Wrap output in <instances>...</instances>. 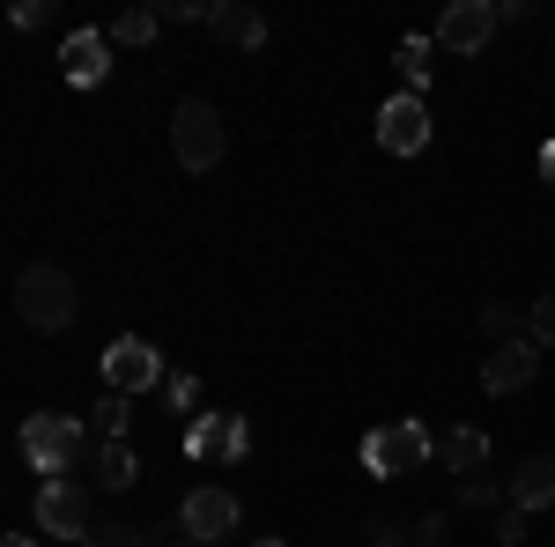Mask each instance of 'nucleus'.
Returning a JSON list of instances; mask_svg holds the SVG:
<instances>
[{"instance_id":"nucleus-7","label":"nucleus","mask_w":555,"mask_h":547,"mask_svg":"<svg viewBox=\"0 0 555 547\" xmlns=\"http://www.w3.org/2000/svg\"><path fill=\"white\" fill-rule=\"evenodd\" d=\"M378 148H385V156H423V148H429V104H423V96L400 89V96L378 112Z\"/></svg>"},{"instance_id":"nucleus-30","label":"nucleus","mask_w":555,"mask_h":547,"mask_svg":"<svg viewBox=\"0 0 555 547\" xmlns=\"http://www.w3.org/2000/svg\"><path fill=\"white\" fill-rule=\"evenodd\" d=\"M253 547H289V541H253Z\"/></svg>"},{"instance_id":"nucleus-10","label":"nucleus","mask_w":555,"mask_h":547,"mask_svg":"<svg viewBox=\"0 0 555 547\" xmlns=\"http://www.w3.org/2000/svg\"><path fill=\"white\" fill-rule=\"evenodd\" d=\"M496 23H504V15H496L489 0H452L444 23H437V52H481V44L496 38Z\"/></svg>"},{"instance_id":"nucleus-5","label":"nucleus","mask_w":555,"mask_h":547,"mask_svg":"<svg viewBox=\"0 0 555 547\" xmlns=\"http://www.w3.org/2000/svg\"><path fill=\"white\" fill-rule=\"evenodd\" d=\"M104 385L133 400V392H149V385H164V355H156V348H149L141 334L112 340V348H104Z\"/></svg>"},{"instance_id":"nucleus-29","label":"nucleus","mask_w":555,"mask_h":547,"mask_svg":"<svg viewBox=\"0 0 555 547\" xmlns=\"http://www.w3.org/2000/svg\"><path fill=\"white\" fill-rule=\"evenodd\" d=\"M8 547H38V541H30V533H15V541H8Z\"/></svg>"},{"instance_id":"nucleus-28","label":"nucleus","mask_w":555,"mask_h":547,"mask_svg":"<svg viewBox=\"0 0 555 547\" xmlns=\"http://www.w3.org/2000/svg\"><path fill=\"white\" fill-rule=\"evenodd\" d=\"M541 178H548V185H555V141H548V148H541Z\"/></svg>"},{"instance_id":"nucleus-24","label":"nucleus","mask_w":555,"mask_h":547,"mask_svg":"<svg viewBox=\"0 0 555 547\" xmlns=\"http://www.w3.org/2000/svg\"><path fill=\"white\" fill-rule=\"evenodd\" d=\"M89 547H149V541H141V525H104V533H89Z\"/></svg>"},{"instance_id":"nucleus-26","label":"nucleus","mask_w":555,"mask_h":547,"mask_svg":"<svg viewBox=\"0 0 555 547\" xmlns=\"http://www.w3.org/2000/svg\"><path fill=\"white\" fill-rule=\"evenodd\" d=\"M44 8H52V0H15V30H38Z\"/></svg>"},{"instance_id":"nucleus-25","label":"nucleus","mask_w":555,"mask_h":547,"mask_svg":"<svg viewBox=\"0 0 555 547\" xmlns=\"http://www.w3.org/2000/svg\"><path fill=\"white\" fill-rule=\"evenodd\" d=\"M496 541H504V547L526 541V510H496Z\"/></svg>"},{"instance_id":"nucleus-22","label":"nucleus","mask_w":555,"mask_h":547,"mask_svg":"<svg viewBox=\"0 0 555 547\" xmlns=\"http://www.w3.org/2000/svg\"><path fill=\"white\" fill-rule=\"evenodd\" d=\"M164 400H171L178 415H193V407H201V378H185V370H178V378H164Z\"/></svg>"},{"instance_id":"nucleus-6","label":"nucleus","mask_w":555,"mask_h":547,"mask_svg":"<svg viewBox=\"0 0 555 547\" xmlns=\"http://www.w3.org/2000/svg\"><path fill=\"white\" fill-rule=\"evenodd\" d=\"M38 525L52 533V541H89V489L82 481H44L38 489Z\"/></svg>"},{"instance_id":"nucleus-2","label":"nucleus","mask_w":555,"mask_h":547,"mask_svg":"<svg viewBox=\"0 0 555 547\" xmlns=\"http://www.w3.org/2000/svg\"><path fill=\"white\" fill-rule=\"evenodd\" d=\"M222 148H230L222 112H215L208 96H185V104L171 112V156H178V170H215V164H222Z\"/></svg>"},{"instance_id":"nucleus-13","label":"nucleus","mask_w":555,"mask_h":547,"mask_svg":"<svg viewBox=\"0 0 555 547\" xmlns=\"http://www.w3.org/2000/svg\"><path fill=\"white\" fill-rule=\"evenodd\" d=\"M504 489H512V510H548L555 504V452L518 459V473L504 481Z\"/></svg>"},{"instance_id":"nucleus-21","label":"nucleus","mask_w":555,"mask_h":547,"mask_svg":"<svg viewBox=\"0 0 555 547\" xmlns=\"http://www.w3.org/2000/svg\"><path fill=\"white\" fill-rule=\"evenodd\" d=\"M526 340H533V348H555V296H541V303L526 311Z\"/></svg>"},{"instance_id":"nucleus-23","label":"nucleus","mask_w":555,"mask_h":547,"mask_svg":"<svg viewBox=\"0 0 555 547\" xmlns=\"http://www.w3.org/2000/svg\"><path fill=\"white\" fill-rule=\"evenodd\" d=\"M467 504L474 510H504V504H512V489H496V481H467Z\"/></svg>"},{"instance_id":"nucleus-9","label":"nucleus","mask_w":555,"mask_h":547,"mask_svg":"<svg viewBox=\"0 0 555 547\" xmlns=\"http://www.w3.org/2000/svg\"><path fill=\"white\" fill-rule=\"evenodd\" d=\"M178 525H185L193 547H215L222 533H237V496H230V489H193L185 510H178Z\"/></svg>"},{"instance_id":"nucleus-4","label":"nucleus","mask_w":555,"mask_h":547,"mask_svg":"<svg viewBox=\"0 0 555 547\" xmlns=\"http://www.w3.org/2000/svg\"><path fill=\"white\" fill-rule=\"evenodd\" d=\"M23 459L38 466L44 481H60L67 466L82 459V421H75V415H52V407L30 415V421H23Z\"/></svg>"},{"instance_id":"nucleus-17","label":"nucleus","mask_w":555,"mask_h":547,"mask_svg":"<svg viewBox=\"0 0 555 547\" xmlns=\"http://www.w3.org/2000/svg\"><path fill=\"white\" fill-rule=\"evenodd\" d=\"M96 481H104V489H133V481H141L133 444H104V452H96Z\"/></svg>"},{"instance_id":"nucleus-3","label":"nucleus","mask_w":555,"mask_h":547,"mask_svg":"<svg viewBox=\"0 0 555 547\" xmlns=\"http://www.w3.org/2000/svg\"><path fill=\"white\" fill-rule=\"evenodd\" d=\"M429 429L423 421H385V429H371L363 437V466L378 473V481H400V473H423L429 466Z\"/></svg>"},{"instance_id":"nucleus-20","label":"nucleus","mask_w":555,"mask_h":547,"mask_svg":"<svg viewBox=\"0 0 555 547\" xmlns=\"http://www.w3.org/2000/svg\"><path fill=\"white\" fill-rule=\"evenodd\" d=\"M149 38H156V8H127L112 23V44H149Z\"/></svg>"},{"instance_id":"nucleus-11","label":"nucleus","mask_w":555,"mask_h":547,"mask_svg":"<svg viewBox=\"0 0 555 547\" xmlns=\"http://www.w3.org/2000/svg\"><path fill=\"white\" fill-rule=\"evenodd\" d=\"M533 370H541V348H533V340H504V348H489L481 385H489V392H526Z\"/></svg>"},{"instance_id":"nucleus-19","label":"nucleus","mask_w":555,"mask_h":547,"mask_svg":"<svg viewBox=\"0 0 555 547\" xmlns=\"http://www.w3.org/2000/svg\"><path fill=\"white\" fill-rule=\"evenodd\" d=\"M481 334L504 348V340H526V318H518L512 303H489V311H481Z\"/></svg>"},{"instance_id":"nucleus-1","label":"nucleus","mask_w":555,"mask_h":547,"mask_svg":"<svg viewBox=\"0 0 555 547\" xmlns=\"http://www.w3.org/2000/svg\"><path fill=\"white\" fill-rule=\"evenodd\" d=\"M15 311H23V326H38V334H67L75 311H82V296L67 282V266H23V274H15Z\"/></svg>"},{"instance_id":"nucleus-12","label":"nucleus","mask_w":555,"mask_h":547,"mask_svg":"<svg viewBox=\"0 0 555 547\" xmlns=\"http://www.w3.org/2000/svg\"><path fill=\"white\" fill-rule=\"evenodd\" d=\"M60 67H67V82H75V89H96V82H104V67H112L104 30H75V38L60 44Z\"/></svg>"},{"instance_id":"nucleus-15","label":"nucleus","mask_w":555,"mask_h":547,"mask_svg":"<svg viewBox=\"0 0 555 547\" xmlns=\"http://www.w3.org/2000/svg\"><path fill=\"white\" fill-rule=\"evenodd\" d=\"M437 452H444V466H452V473H481V466H489V437H481V429H452Z\"/></svg>"},{"instance_id":"nucleus-27","label":"nucleus","mask_w":555,"mask_h":547,"mask_svg":"<svg viewBox=\"0 0 555 547\" xmlns=\"http://www.w3.org/2000/svg\"><path fill=\"white\" fill-rule=\"evenodd\" d=\"M371 547H408V533H400L392 518H378V525H371Z\"/></svg>"},{"instance_id":"nucleus-16","label":"nucleus","mask_w":555,"mask_h":547,"mask_svg":"<svg viewBox=\"0 0 555 547\" xmlns=\"http://www.w3.org/2000/svg\"><path fill=\"white\" fill-rule=\"evenodd\" d=\"M400 82H408V96H423V82H429V67H437V38H400Z\"/></svg>"},{"instance_id":"nucleus-14","label":"nucleus","mask_w":555,"mask_h":547,"mask_svg":"<svg viewBox=\"0 0 555 547\" xmlns=\"http://www.w3.org/2000/svg\"><path fill=\"white\" fill-rule=\"evenodd\" d=\"M208 30L222 44H245V52H253V44H267V15H259V8H237V0H222V8L208 15Z\"/></svg>"},{"instance_id":"nucleus-31","label":"nucleus","mask_w":555,"mask_h":547,"mask_svg":"<svg viewBox=\"0 0 555 547\" xmlns=\"http://www.w3.org/2000/svg\"><path fill=\"white\" fill-rule=\"evenodd\" d=\"M185 547H193V541H185Z\"/></svg>"},{"instance_id":"nucleus-18","label":"nucleus","mask_w":555,"mask_h":547,"mask_svg":"<svg viewBox=\"0 0 555 547\" xmlns=\"http://www.w3.org/2000/svg\"><path fill=\"white\" fill-rule=\"evenodd\" d=\"M96 429H104V444H127V429H133L127 392H104V407H96Z\"/></svg>"},{"instance_id":"nucleus-8","label":"nucleus","mask_w":555,"mask_h":547,"mask_svg":"<svg viewBox=\"0 0 555 547\" xmlns=\"http://www.w3.org/2000/svg\"><path fill=\"white\" fill-rule=\"evenodd\" d=\"M245 444H253L245 415H193V429H185V452H193L201 466H230V459H245Z\"/></svg>"}]
</instances>
